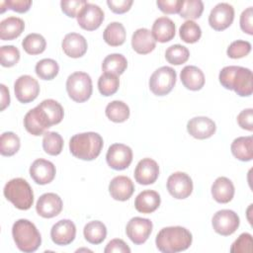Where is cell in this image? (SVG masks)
Returning a JSON list of instances; mask_svg holds the SVG:
<instances>
[{
	"mask_svg": "<svg viewBox=\"0 0 253 253\" xmlns=\"http://www.w3.org/2000/svg\"><path fill=\"white\" fill-rule=\"evenodd\" d=\"M63 116L62 106L55 100L46 99L25 115L24 126L28 132L39 136L51 126L59 124Z\"/></svg>",
	"mask_w": 253,
	"mask_h": 253,
	"instance_id": "cell-1",
	"label": "cell"
},
{
	"mask_svg": "<svg viewBox=\"0 0 253 253\" xmlns=\"http://www.w3.org/2000/svg\"><path fill=\"white\" fill-rule=\"evenodd\" d=\"M219 83L227 90H234L240 97H248L253 92L252 71L242 66H225L218 75Z\"/></svg>",
	"mask_w": 253,
	"mask_h": 253,
	"instance_id": "cell-2",
	"label": "cell"
},
{
	"mask_svg": "<svg viewBox=\"0 0 253 253\" xmlns=\"http://www.w3.org/2000/svg\"><path fill=\"white\" fill-rule=\"evenodd\" d=\"M193 241L192 233L182 226L162 228L156 235L155 244L163 253H177L190 247Z\"/></svg>",
	"mask_w": 253,
	"mask_h": 253,
	"instance_id": "cell-3",
	"label": "cell"
},
{
	"mask_svg": "<svg viewBox=\"0 0 253 253\" xmlns=\"http://www.w3.org/2000/svg\"><path fill=\"white\" fill-rule=\"evenodd\" d=\"M103 144V138L99 133L88 131L73 135L69 141V149L74 157L91 161L99 156Z\"/></svg>",
	"mask_w": 253,
	"mask_h": 253,
	"instance_id": "cell-4",
	"label": "cell"
},
{
	"mask_svg": "<svg viewBox=\"0 0 253 253\" xmlns=\"http://www.w3.org/2000/svg\"><path fill=\"white\" fill-rule=\"evenodd\" d=\"M12 236L19 250L25 253L35 252L42 243L41 233L28 219H18L12 227Z\"/></svg>",
	"mask_w": 253,
	"mask_h": 253,
	"instance_id": "cell-5",
	"label": "cell"
},
{
	"mask_svg": "<svg viewBox=\"0 0 253 253\" xmlns=\"http://www.w3.org/2000/svg\"><path fill=\"white\" fill-rule=\"evenodd\" d=\"M3 194L19 210L27 211L33 206V190L30 184L23 178H14L7 182Z\"/></svg>",
	"mask_w": 253,
	"mask_h": 253,
	"instance_id": "cell-6",
	"label": "cell"
},
{
	"mask_svg": "<svg viewBox=\"0 0 253 253\" xmlns=\"http://www.w3.org/2000/svg\"><path fill=\"white\" fill-rule=\"evenodd\" d=\"M66 91L74 102L83 103L87 101L93 91L90 75L82 71H76L70 74L66 80Z\"/></svg>",
	"mask_w": 253,
	"mask_h": 253,
	"instance_id": "cell-7",
	"label": "cell"
},
{
	"mask_svg": "<svg viewBox=\"0 0 253 253\" xmlns=\"http://www.w3.org/2000/svg\"><path fill=\"white\" fill-rule=\"evenodd\" d=\"M176 71L170 66H162L156 69L149 79V89L156 96L169 94L176 83Z\"/></svg>",
	"mask_w": 253,
	"mask_h": 253,
	"instance_id": "cell-8",
	"label": "cell"
},
{
	"mask_svg": "<svg viewBox=\"0 0 253 253\" xmlns=\"http://www.w3.org/2000/svg\"><path fill=\"white\" fill-rule=\"evenodd\" d=\"M239 223V216L231 210H220L214 213L211 219L214 231L222 236H228L234 233Z\"/></svg>",
	"mask_w": 253,
	"mask_h": 253,
	"instance_id": "cell-9",
	"label": "cell"
},
{
	"mask_svg": "<svg viewBox=\"0 0 253 253\" xmlns=\"http://www.w3.org/2000/svg\"><path fill=\"white\" fill-rule=\"evenodd\" d=\"M106 160L112 169L124 170L127 168L132 161V150L126 144L114 143L107 151Z\"/></svg>",
	"mask_w": 253,
	"mask_h": 253,
	"instance_id": "cell-10",
	"label": "cell"
},
{
	"mask_svg": "<svg viewBox=\"0 0 253 253\" xmlns=\"http://www.w3.org/2000/svg\"><path fill=\"white\" fill-rule=\"evenodd\" d=\"M167 190L175 199H186L193 192V181L188 174L175 172L167 179Z\"/></svg>",
	"mask_w": 253,
	"mask_h": 253,
	"instance_id": "cell-11",
	"label": "cell"
},
{
	"mask_svg": "<svg viewBox=\"0 0 253 253\" xmlns=\"http://www.w3.org/2000/svg\"><path fill=\"white\" fill-rule=\"evenodd\" d=\"M14 91L20 103L27 104L34 101L40 93L39 82L30 75L20 76L14 84Z\"/></svg>",
	"mask_w": 253,
	"mask_h": 253,
	"instance_id": "cell-12",
	"label": "cell"
},
{
	"mask_svg": "<svg viewBox=\"0 0 253 253\" xmlns=\"http://www.w3.org/2000/svg\"><path fill=\"white\" fill-rule=\"evenodd\" d=\"M152 227L153 225L150 219L135 216L127 222L126 233L134 244L139 245L148 239L152 231Z\"/></svg>",
	"mask_w": 253,
	"mask_h": 253,
	"instance_id": "cell-13",
	"label": "cell"
},
{
	"mask_svg": "<svg viewBox=\"0 0 253 253\" xmlns=\"http://www.w3.org/2000/svg\"><path fill=\"white\" fill-rule=\"evenodd\" d=\"M234 9L228 3H218L211 11L209 24L215 31L227 29L233 22Z\"/></svg>",
	"mask_w": 253,
	"mask_h": 253,
	"instance_id": "cell-14",
	"label": "cell"
},
{
	"mask_svg": "<svg viewBox=\"0 0 253 253\" xmlns=\"http://www.w3.org/2000/svg\"><path fill=\"white\" fill-rule=\"evenodd\" d=\"M77 23L86 31H94L98 29L104 21L103 10L95 4L87 3L77 15Z\"/></svg>",
	"mask_w": 253,
	"mask_h": 253,
	"instance_id": "cell-15",
	"label": "cell"
},
{
	"mask_svg": "<svg viewBox=\"0 0 253 253\" xmlns=\"http://www.w3.org/2000/svg\"><path fill=\"white\" fill-rule=\"evenodd\" d=\"M62 207V200L57 194L45 193L38 199L36 211L42 217L51 218L60 213Z\"/></svg>",
	"mask_w": 253,
	"mask_h": 253,
	"instance_id": "cell-16",
	"label": "cell"
},
{
	"mask_svg": "<svg viewBox=\"0 0 253 253\" xmlns=\"http://www.w3.org/2000/svg\"><path fill=\"white\" fill-rule=\"evenodd\" d=\"M56 174L55 166L52 162L39 158L30 166V176L39 185L50 183Z\"/></svg>",
	"mask_w": 253,
	"mask_h": 253,
	"instance_id": "cell-17",
	"label": "cell"
},
{
	"mask_svg": "<svg viewBox=\"0 0 253 253\" xmlns=\"http://www.w3.org/2000/svg\"><path fill=\"white\" fill-rule=\"evenodd\" d=\"M76 236V226L70 219L58 220L50 229V237L56 245H68Z\"/></svg>",
	"mask_w": 253,
	"mask_h": 253,
	"instance_id": "cell-18",
	"label": "cell"
},
{
	"mask_svg": "<svg viewBox=\"0 0 253 253\" xmlns=\"http://www.w3.org/2000/svg\"><path fill=\"white\" fill-rule=\"evenodd\" d=\"M159 176V166L151 158L141 159L134 169V179L140 185L153 184Z\"/></svg>",
	"mask_w": 253,
	"mask_h": 253,
	"instance_id": "cell-19",
	"label": "cell"
},
{
	"mask_svg": "<svg viewBox=\"0 0 253 253\" xmlns=\"http://www.w3.org/2000/svg\"><path fill=\"white\" fill-rule=\"evenodd\" d=\"M214 122L208 117H195L187 124L188 132L197 139H206L215 132Z\"/></svg>",
	"mask_w": 253,
	"mask_h": 253,
	"instance_id": "cell-20",
	"label": "cell"
},
{
	"mask_svg": "<svg viewBox=\"0 0 253 253\" xmlns=\"http://www.w3.org/2000/svg\"><path fill=\"white\" fill-rule=\"evenodd\" d=\"M64 53L72 58L83 56L87 51V41L85 38L77 33H69L65 35L61 42Z\"/></svg>",
	"mask_w": 253,
	"mask_h": 253,
	"instance_id": "cell-21",
	"label": "cell"
},
{
	"mask_svg": "<svg viewBox=\"0 0 253 253\" xmlns=\"http://www.w3.org/2000/svg\"><path fill=\"white\" fill-rule=\"evenodd\" d=\"M109 192L114 200L125 202L132 196L134 192V185L128 177L117 176L110 182Z\"/></svg>",
	"mask_w": 253,
	"mask_h": 253,
	"instance_id": "cell-22",
	"label": "cell"
},
{
	"mask_svg": "<svg viewBox=\"0 0 253 253\" xmlns=\"http://www.w3.org/2000/svg\"><path fill=\"white\" fill-rule=\"evenodd\" d=\"M131 46L135 52L147 54L155 48L156 41L148 29L140 28L137 29L131 37Z\"/></svg>",
	"mask_w": 253,
	"mask_h": 253,
	"instance_id": "cell-23",
	"label": "cell"
},
{
	"mask_svg": "<svg viewBox=\"0 0 253 253\" xmlns=\"http://www.w3.org/2000/svg\"><path fill=\"white\" fill-rule=\"evenodd\" d=\"M161 203L159 194L153 190H145L139 193L134 201L135 210L142 213H151L155 211Z\"/></svg>",
	"mask_w": 253,
	"mask_h": 253,
	"instance_id": "cell-24",
	"label": "cell"
},
{
	"mask_svg": "<svg viewBox=\"0 0 253 253\" xmlns=\"http://www.w3.org/2000/svg\"><path fill=\"white\" fill-rule=\"evenodd\" d=\"M183 85L192 91L201 90L205 85V75L203 71L194 65L185 66L180 73Z\"/></svg>",
	"mask_w": 253,
	"mask_h": 253,
	"instance_id": "cell-25",
	"label": "cell"
},
{
	"mask_svg": "<svg viewBox=\"0 0 253 253\" xmlns=\"http://www.w3.org/2000/svg\"><path fill=\"white\" fill-rule=\"evenodd\" d=\"M211 196L219 204L229 203L234 196L233 183L226 177H218L211 185Z\"/></svg>",
	"mask_w": 253,
	"mask_h": 253,
	"instance_id": "cell-26",
	"label": "cell"
},
{
	"mask_svg": "<svg viewBox=\"0 0 253 253\" xmlns=\"http://www.w3.org/2000/svg\"><path fill=\"white\" fill-rule=\"evenodd\" d=\"M151 34L155 41L167 42L175 37V24L168 17H160L154 21Z\"/></svg>",
	"mask_w": 253,
	"mask_h": 253,
	"instance_id": "cell-27",
	"label": "cell"
},
{
	"mask_svg": "<svg viewBox=\"0 0 253 253\" xmlns=\"http://www.w3.org/2000/svg\"><path fill=\"white\" fill-rule=\"evenodd\" d=\"M25 29V23L18 17H8L0 23V39L12 41L18 38Z\"/></svg>",
	"mask_w": 253,
	"mask_h": 253,
	"instance_id": "cell-28",
	"label": "cell"
},
{
	"mask_svg": "<svg viewBox=\"0 0 253 253\" xmlns=\"http://www.w3.org/2000/svg\"><path fill=\"white\" fill-rule=\"evenodd\" d=\"M235 158L240 161H250L253 158V137L239 136L235 138L230 146Z\"/></svg>",
	"mask_w": 253,
	"mask_h": 253,
	"instance_id": "cell-29",
	"label": "cell"
},
{
	"mask_svg": "<svg viewBox=\"0 0 253 253\" xmlns=\"http://www.w3.org/2000/svg\"><path fill=\"white\" fill-rule=\"evenodd\" d=\"M83 234L85 239L91 244L102 243L107 236L106 225L99 220H93L88 222L83 229Z\"/></svg>",
	"mask_w": 253,
	"mask_h": 253,
	"instance_id": "cell-30",
	"label": "cell"
},
{
	"mask_svg": "<svg viewBox=\"0 0 253 253\" xmlns=\"http://www.w3.org/2000/svg\"><path fill=\"white\" fill-rule=\"evenodd\" d=\"M126 30L123 24L119 22H113L109 24L104 30V41L111 46L122 45L126 41Z\"/></svg>",
	"mask_w": 253,
	"mask_h": 253,
	"instance_id": "cell-31",
	"label": "cell"
},
{
	"mask_svg": "<svg viewBox=\"0 0 253 253\" xmlns=\"http://www.w3.org/2000/svg\"><path fill=\"white\" fill-rule=\"evenodd\" d=\"M127 67L126 58L121 53H112L105 57L102 63V70L106 73L116 75L123 74Z\"/></svg>",
	"mask_w": 253,
	"mask_h": 253,
	"instance_id": "cell-32",
	"label": "cell"
},
{
	"mask_svg": "<svg viewBox=\"0 0 253 253\" xmlns=\"http://www.w3.org/2000/svg\"><path fill=\"white\" fill-rule=\"evenodd\" d=\"M105 113L110 121L114 123H124L129 117V108L123 101L115 100L107 105Z\"/></svg>",
	"mask_w": 253,
	"mask_h": 253,
	"instance_id": "cell-33",
	"label": "cell"
},
{
	"mask_svg": "<svg viewBox=\"0 0 253 253\" xmlns=\"http://www.w3.org/2000/svg\"><path fill=\"white\" fill-rule=\"evenodd\" d=\"M42 148L49 155L56 156L60 154L63 148L61 135L55 131H45L42 137Z\"/></svg>",
	"mask_w": 253,
	"mask_h": 253,
	"instance_id": "cell-34",
	"label": "cell"
},
{
	"mask_svg": "<svg viewBox=\"0 0 253 253\" xmlns=\"http://www.w3.org/2000/svg\"><path fill=\"white\" fill-rule=\"evenodd\" d=\"M22 46L27 53L36 55L44 51L46 42L42 35L33 33L25 37V39L22 42Z\"/></svg>",
	"mask_w": 253,
	"mask_h": 253,
	"instance_id": "cell-35",
	"label": "cell"
},
{
	"mask_svg": "<svg viewBox=\"0 0 253 253\" xmlns=\"http://www.w3.org/2000/svg\"><path fill=\"white\" fill-rule=\"evenodd\" d=\"M21 143L17 134L12 131H6L0 137V153L3 156H12L18 152Z\"/></svg>",
	"mask_w": 253,
	"mask_h": 253,
	"instance_id": "cell-36",
	"label": "cell"
},
{
	"mask_svg": "<svg viewBox=\"0 0 253 253\" xmlns=\"http://www.w3.org/2000/svg\"><path fill=\"white\" fill-rule=\"evenodd\" d=\"M120 86L119 76L112 73L104 72L98 79V89L103 96L114 95Z\"/></svg>",
	"mask_w": 253,
	"mask_h": 253,
	"instance_id": "cell-37",
	"label": "cell"
},
{
	"mask_svg": "<svg viewBox=\"0 0 253 253\" xmlns=\"http://www.w3.org/2000/svg\"><path fill=\"white\" fill-rule=\"evenodd\" d=\"M179 36L183 42L187 43H194L201 39L202 30L196 22L187 20L180 27Z\"/></svg>",
	"mask_w": 253,
	"mask_h": 253,
	"instance_id": "cell-38",
	"label": "cell"
},
{
	"mask_svg": "<svg viewBox=\"0 0 253 253\" xmlns=\"http://www.w3.org/2000/svg\"><path fill=\"white\" fill-rule=\"evenodd\" d=\"M36 73L42 80L53 79L59 71L57 62L51 58H43L36 64Z\"/></svg>",
	"mask_w": 253,
	"mask_h": 253,
	"instance_id": "cell-39",
	"label": "cell"
},
{
	"mask_svg": "<svg viewBox=\"0 0 253 253\" xmlns=\"http://www.w3.org/2000/svg\"><path fill=\"white\" fill-rule=\"evenodd\" d=\"M204 11V3L201 0H183L179 15L188 20L198 19Z\"/></svg>",
	"mask_w": 253,
	"mask_h": 253,
	"instance_id": "cell-40",
	"label": "cell"
},
{
	"mask_svg": "<svg viewBox=\"0 0 253 253\" xmlns=\"http://www.w3.org/2000/svg\"><path fill=\"white\" fill-rule=\"evenodd\" d=\"M190 56L189 49L181 44H173L165 51L166 60L173 65H180L185 63Z\"/></svg>",
	"mask_w": 253,
	"mask_h": 253,
	"instance_id": "cell-41",
	"label": "cell"
},
{
	"mask_svg": "<svg viewBox=\"0 0 253 253\" xmlns=\"http://www.w3.org/2000/svg\"><path fill=\"white\" fill-rule=\"evenodd\" d=\"M0 59L2 66H14L20 59V51L14 45H3L0 48Z\"/></svg>",
	"mask_w": 253,
	"mask_h": 253,
	"instance_id": "cell-42",
	"label": "cell"
},
{
	"mask_svg": "<svg viewBox=\"0 0 253 253\" xmlns=\"http://www.w3.org/2000/svg\"><path fill=\"white\" fill-rule=\"evenodd\" d=\"M251 51V43L247 41H235L232 42L227 47L226 53L230 58L237 59L246 56Z\"/></svg>",
	"mask_w": 253,
	"mask_h": 253,
	"instance_id": "cell-43",
	"label": "cell"
},
{
	"mask_svg": "<svg viewBox=\"0 0 253 253\" xmlns=\"http://www.w3.org/2000/svg\"><path fill=\"white\" fill-rule=\"evenodd\" d=\"M231 253H251L252 252V235L250 233H242L232 243L230 247Z\"/></svg>",
	"mask_w": 253,
	"mask_h": 253,
	"instance_id": "cell-44",
	"label": "cell"
},
{
	"mask_svg": "<svg viewBox=\"0 0 253 253\" xmlns=\"http://www.w3.org/2000/svg\"><path fill=\"white\" fill-rule=\"evenodd\" d=\"M87 4V1L85 0H62L60 2V7L62 12L70 17L74 18L77 17L81 9Z\"/></svg>",
	"mask_w": 253,
	"mask_h": 253,
	"instance_id": "cell-45",
	"label": "cell"
},
{
	"mask_svg": "<svg viewBox=\"0 0 253 253\" xmlns=\"http://www.w3.org/2000/svg\"><path fill=\"white\" fill-rule=\"evenodd\" d=\"M182 1L181 0H158L156 2V5L164 14H177L180 12Z\"/></svg>",
	"mask_w": 253,
	"mask_h": 253,
	"instance_id": "cell-46",
	"label": "cell"
},
{
	"mask_svg": "<svg viewBox=\"0 0 253 253\" xmlns=\"http://www.w3.org/2000/svg\"><path fill=\"white\" fill-rule=\"evenodd\" d=\"M252 19H253V8L248 7L241 13L240 20H239L241 30L248 35H253Z\"/></svg>",
	"mask_w": 253,
	"mask_h": 253,
	"instance_id": "cell-47",
	"label": "cell"
},
{
	"mask_svg": "<svg viewBox=\"0 0 253 253\" xmlns=\"http://www.w3.org/2000/svg\"><path fill=\"white\" fill-rule=\"evenodd\" d=\"M237 123L243 129L253 130V109H245L241 111L237 116Z\"/></svg>",
	"mask_w": 253,
	"mask_h": 253,
	"instance_id": "cell-48",
	"label": "cell"
},
{
	"mask_svg": "<svg viewBox=\"0 0 253 253\" xmlns=\"http://www.w3.org/2000/svg\"><path fill=\"white\" fill-rule=\"evenodd\" d=\"M105 253H129L130 248L127 246V244L119 238L111 240L106 248L104 249Z\"/></svg>",
	"mask_w": 253,
	"mask_h": 253,
	"instance_id": "cell-49",
	"label": "cell"
},
{
	"mask_svg": "<svg viewBox=\"0 0 253 253\" xmlns=\"http://www.w3.org/2000/svg\"><path fill=\"white\" fill-rule=\"evenodd\" d=\"M132 0H108L107 5L109 6L110 10L116 14H124L127 12L131 5Z\"/></svg>",
	"mask_w": 253,
	"mask_h": 253,
	"instance_id": "cell-50",
	"label": "cell"
},
{
	"mask_svg": "<svg viewBox=\"0 0 253 253\" xmlns=\"http://www.w3.org/2000/svg\"><path fill=\"white\" fill-rule=\"evenodd\" d=\"M6 8L17 13H26L32 6L31 0H8L5 1Z\"/></svg>",
	"mask_w": 253,
	"mask_h": 253,
	"instance_id": "cell-51",
	"label": "cell"
},
{
	"mask_svg": "<svg viewBox=\"0 0 253 253\" xmlns=\"http://www.w3.org/2000/svg\"><path fill=\"white\" fill-rule=\"evenodd\" d=\"M1 88V111H4L10 104V94L9 90L4 84L0 85Z\"/></svg>",
	"mask_w": 253,
	"mask_h": 253,
	"instance_id": "cell-52",
	"label": "cell"
}]
</instances>
